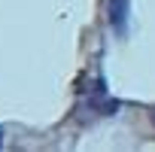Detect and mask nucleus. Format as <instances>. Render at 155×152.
<instances>
[{
    "instance_id": "1",
    "label": "nucleus",
    "mask_w": 155,
    "mask_h": 152,
    "mask_svg": "<svg viewBox=\"0 0 155 152\" xmlns=\"http://www.w3.org/2000/svg\"><path fill=\"white\" fill-rule=\"evenodd\" d=\"M107 12H110L113 28H116L119 34H125V21H128V15H131V3H128V0H110V3H107Z\"/></svg>"
}]
</instances>
